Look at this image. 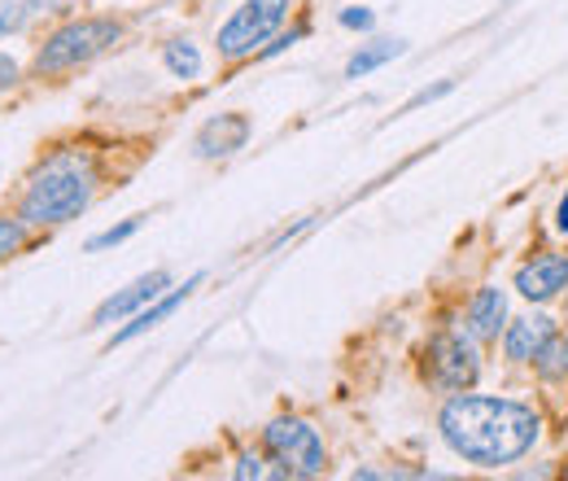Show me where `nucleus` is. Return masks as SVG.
Masks as SVG:
<instances>
[{
    "label": "nucleus",
    "instance_id": "obj_2",
    "mask_svg": "<svg viewBox=\"0 0 568 481\" xmlns=\"http://www.w3.org/2000/svg\"><path fill=\"white\" fill-rule=\"evenodd\" d=\"M92 198H97L92 158L79 149H58L27 176L18 214L27 219V228H62L92 207Z\"/></svg>",
    "mask_w": 568,
    "mask_h": 481
},
{
    "label": "nucleus",
    "instance_id": "obj_14",
    "mask_svg": "<svg viewBox=\"0 0 568 481\" xmlns=\"http://www.w3.org/2000/svg\"><path fill=\"white\" fill-rule=\"evenodd\" d=\"M534 368V377L542 381V385H568V333H551V342L538 350V359L529 363Z\"/></svg>",
    "mask_w": 568,
    "mask_h": 481
},
{
    "label": "nucleus",
    "instance_id": "obj_16",
    "mask_svg": "<svg viewBox=\"0 0 568 481\" xmlns=\"http://www.w3.org/2000/svg\"><path fill=\"white\" fill-rule=\"evenodd\" d=\"M141 223H144V214H132V219H123V223H114V228H105V232L88 237V254H101V250H114V245L132 241V237L141 232Z\"/></svg>",
    "mask_w": 568,
    "mask_h": 481
},
{
    "label": "nucleus",
    "instance_id": "obj_11",
    "mask_svg": "<svg viewBox=\"0 0 568 481\" xmlns=\"http://www.w3.org/2000/svg\"><path fill=\"white\" fill-rule=\"evenodd\" d=\"M202 280H206V275L193 272L189 280H184V284H171V289H166L162 298H153V302H149L144 311H136V315H132V320H128V324H123V329H119V333L110 338V350H114V345L136 342V338H144V333H153V329H158L162 320H171V315H175V311H180V307H184V302L193 298V289H197Z\"/></svg>",
    "mask_w": 568,
    "mask_h": 481
},
{
    "label": "nucleus",
    "instance_id": "obj_7",
    "mask_svg": "<svg viewBox=\"0 0 568 481\" xmlns=\"http://www.w3.org/2000/svg\"><path fill=\"white\" fill-rule=\"evenodd\" d=\"M511 284H516V293L525 298V302H556V298H565L568 293V254L565 250H538L534 259H525L516 275H511Z\"/></svg>",
    "mask_w": 568,
    "mask_h": 481
},
{
    "label": "nucleus",
    "instance_id": "obj_18",
    "mask_svg": "<svg viewBox=\"0 0 568 481\" xmlns=\"http://www.w3.org/2000/svg\"><path fill=\"white\" fill-rule=\"evenodd\" d=\"M232 478L236 481H263V478H276V469H272V460L267 455H258V451H241L236 455V464H232Z\"/></svg>",
    "mask_w": 568,
    "mask_h": 481
},
{
    "label": "nucleus",
    "instance_id": "obj_8",
    "mask_svg": "<svg viewBox=\"0 0 568 481\" xmlns=\"http://www.w3.org/2000/svg\"><path fill=\"white\" fill-rule=\"evenodd\" d=\"M171 289V272L166 268H153V272L136 275L128 289H119V293H110L97 311H92V329H110V324H119V320H132L136 311H144L153 298H162Z\"/></svg>",
    "mask_w": 568,
    "mask_h": 481
},
{
    "label": "nucleus",
    "instance_id": "obj_19",
    "mask_svg": "<svg viewBox=\"0 0 568 481\" xmlns=\"http://www.w3.org/2000/svg\"><path fill=\"white\" fill-rule=\"evenodd\" d=\"M450 92H455V79H437L433 88H420L398 114H412V110H420V106H433V101H442V97H450Z\"/></svg>",
    "mask_w": 568,
    "mask_h": 481
},
{
    "label": "nucleus",
    "instance_id": "obj_21",
    "mask_svg": "<svg viewBox=\"0 0 568 481\" xmlns=\"http://www.w3.org/2000/svg\"><path fill=\"white\" fill-rule=\"evenodd\" d=\"M27 13H31V9H27V0H4V4H0V36L18 31V27L27 22Z\"/></svg>",
    "mask_w": 568,
    "mask_h": 481
},
{
    "label": "nucleus",
    "instance_id": "obj_15",
    "mask_svg": "<svg viewBox=\"0 0 568 481\" xmlns=\"http://www.w3.org/2000/svg\"><path fill=\"white\" fill-rule=\"evenodd\" d=\"M162 67L171 79H180V83H193V79H202V49L193 44V40H166L162 44Z\"/></svg>",
    "mask_w": 568,
    "mask_h": 481
},
{
    "label": "nucleus",
    "instance_id": "obj_12",
    "mask_svg": "<svg viewBox=\"0 0 568 481\" xmlns=\"http://www.w3.org/2000/svg\"><path fill=\"white\" fill-rule=\"evenodd\" d=\"M507 320H511V311H507V289H498V284H481V289L468 298V307H464V329L481 345L498 342L503 329H507Z\"/></svg>",
    "mask_w": 568,
    "mask_h": 481
},
{
    "label": "nucleus",
    "instance_id": "obj_9",
    "mask_svg": "<svg viewBox=\"0 0 568 481\" xmlns=\"http://www.w3.org/2000/svg\"><path fill=\"white\" fill-rule=\"evenodd\" d=\"M250 137H254V119L241 114V110H227V114H214V119H206V123L197 128L193 153H197L202 162H219V158L241 153V149L250 144Z\"/></svg>",
    "mask_w": 568,
    "mask_h": 481
},
{
    "label": "nucleus",
    "instance_id": "obj_24",
    "mask_svg": "<svg viewBox=\"0 0 568 481\" xmlns=\"http://www.w3.org/2000/svg\"><path fill=\"white\" fill-rule=\"evenodd\" d=\"M551 228H556V237H565V241H568V184H565V193H560V202H556Z\"/></svg>",
    "mask_w": 568,
    "mask_h": 481
},
{
    "label": "nucleus",
    "instance_id": "obj_23",
    "mask_svg": "<svg viewBox=\"0 0 568 481\" xmlns=\"http://www.w3.org/2000/svg\"><path fill=\"white\" fill-rule=\"evenodd\" d=\"M18 79H22V67H18L9 53H0V92H9Z\"/></svg>",
    "mask_w": 568,
    "mask_h": 481
},
{
    "label": "nucleus",
    "instance_id": "obj_5",
    "mask_svg": "<svg viewBox=\"0 0 568 481\" xmlns=\"http://www.w3.org/2000/svg\"><path fill=\"white\" fill-rule=\"evenodd\" d=\"M293 0H241L227 22L214 31V49L223 62H245L258 58L263 44H272L281 36L284 18H288Z\"/></svg>",
    "mask_w": 568,
    "mask_h": 481
},
{
    "label": "nucleus",
    "instance_id": "obj_20",
    "mask_svg": "<svg viewBox=\"0 0 568 481\" xmlns=\"http://www.w3.org/2000/svg\"><path fill=\"white\" fill-rule=\"evenodd\" d=\"M337 22H342L346 31H372V27H376V13H372L367 4H346V9L337 13Z\"/></svg>",
    "mask_w": 568,
    "mask_h": 481
},
{
    "label": "nucleus",
    "instance_id": "obj_6",
    "mask_svg": "<svg viewBox=\"0 0 568 481\" xmlns=\"http://www.w3.org/2000/svg\"><path fill=\"white\" fill-rule=\"evenodd\" d=\"M481 377V342L468 329H437L425 342V381L442 394L473 390Z\"/></svg>",
    "mask_w": 568,
    "mask_h": 481
},
{
    "label": "nucleus",
    "instance_id": "obj_10",
    "mask_svg": "<svg viewBox=\"0 0 568 481\" xmlns=\"http://www.w3.org/2000/svg\"><path fill=\"white\" fill-rule=\"evenodd\" d=\"M560 324L547 315V311H529V315H516V320H507V329H503V359L511 363V368H529L534 359H538V350L551 342V333H556Z\"/></svg>",
    "mask_w": 568,
    "mask_h": 481
},
{
    "label": "nucleus",
    "instance_id": "obj_22",
    "mask_svg": "<svg viewBox=\"0 0 568 481\" xmlns=\"http://www.w3.org/2000/svg\"><path fill=\"white\" fill-rule=\"evenodd\" d=\"M302 36H306V27H293V31H288V36H276V40H272V44H267V49H263V53H258V58H281L284 49H293V44H297V40H302Z\"/></svg>",
    "mask_w": 568,
    "mask_h": 481
},
{
    "label": "nucleus",
    "instance_id": "obj_3",
    "mask_svg": "<svg viewBox=\"0 0 568 481\" xmlns=\"http://www.w3.org/2000/svg\"><path fill=\"white\" fill-rule=\"evenodd\" d=\"M119 40H123L119 18H71L58 31H49L44 44L36 49V74H67V70L88 67L105 58Z\"/></svg>",
    "mask_w": 568,
    "mask_h": 481
},
{
    "label": "nucleus",
    "instance_id": "obj_1",
    "mask_svg": "<svg viewBox=\"0 0 568 481\" xmlns=\"http://www.w3.org/2000/svg\"><path fill=\"white\" fill-rule=\"evenodd\" d=\"M437 433L473 469H511L520 464L538 442H542V415L525 399H503V394H446L437 412Z\"/></svg>",
    "mask_w": 568,
    "mask_h": 481
},
{
    "label": "nucleus",
    "instance_id": "obj_13",
    "mask_svg": "<svg viewBox=\"0 0 568 481\" xmlns=\"http://www.w3.org/2000/svg\"><path fill=\"white\" fill-rule=\"evenodd\" d=\"M403 53H407V40H389V36L367 40V44H358L355 53H351V62H346V79H367L372 70L398 62Z\"/></svg>",
    "mask_w": 568,
    "mask_h": 481
},
{
    "label": "nucleus",
    "instance_id": "obj_4",
    "mask_svg": "<svg viewBox=\"0 0 568 481\" xmlns=\"http://www.w3.org/2000/svg\"><path fill=\"white\" fill-rule=\"evenodd\" d=\"M263 451H267L276 478L306 481L328 473V442L302 415H276V420H267L263 424Z\"/></svg>",
    "mask_w": 568,
    "mask_h": 481
},
{
    "label": "nucleus",
    "instance_id": "obj_17",
    "mask_svg": "<svg viewBox=\"0 0 568 481\" xmlns=\"http://www.w3.org/2000/svg\"><path fill=\"white\" fill-rule=\"evenodd\" d=\"M22 245H27V219H22V214H13V219L0 214V263L13 259Z\"/></svg>",
    "mask_w": 568,
    "mask_h": 481
}]
</instances>
